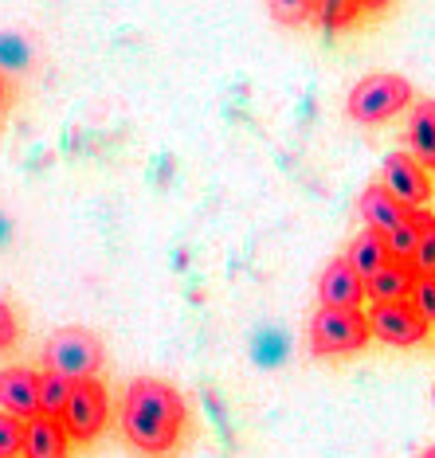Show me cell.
Masks as SVG:
<instances>
[{
  "label": "cell",
  "mask_w": 435,
  "mask_h": 458,
  "mask_svg": "<svg viewBox=\"0 0 435 458\" xmlns=\"http://www.w3.org/2000/svg\"><path fill=\"white\" fill-rule=\"evenodd\" d=\"M122 431H126L130 446L141 454H169L181 443L184 431V400L177 388L165 380L138 377L126 388V403H122Z\"/></svg>",
  "instance_id": "1"
},
{
  "label": "cell",
  "mask_w": 435,
  "mask_h": 458,
  "mask_svg": "<svg viewBox=\"0 0 435 458\" xmlns=\"http://www.w3.org/2000/svg\"><path fill=\"white\" fill-rule=\"evenodd\" d=\"M372 329L365 310H329L322 306L310 318V352L314 357H349L369 345Z\"/></svg>",
  "instance_id": "2"
},
{
  "label": "cell",
  "mask_w": 435,
  "mask_h": 458,
  "mask_svg": "<svg viewBox=\"0 0 435 458\" xmlns=\"http://www.w3.org/2000/svg\"><path fill=\"white\" fill-rule=\"evenodd\" d=\"M44 364L47 372L71 384L95 380V372L102 369V341L90 329H59L44 349Z\"/></svg>",
  "instance_id": "3"
},
{
  "label": "cell",
  "mask_w": 435,
  "mask_h": 458,
  "mask_svg": "<svg viewBox=\"0 0 435 458\" xmlns=\"http://www.w3.org/2000/svg\"><path fill=\"white\" fill-rule=\"evenodd\" d=\"M408 102H412V82L404 75L380 71V75H365L354 90H349L345 110H349L354 122L372 126V122H385V118H392V114H400Z\"/></svg>",
  "instance_id": "4"
},
{
  "label": "cell",
  "mask_w": 435,
  "mask_h": 458,
  "mask_svg": "<svg viewBox=\"0 0 435 458\" xmlns=\"http://www.w3.org/2000/svg\"><path fill=\"white\" fill-rule=\"evenodd\" d=\"M107 415H110V403H107V388L98 380H82L71 388V400H67V411H64V431L67 439H79V443H90L95 435L107 427Z\"/></svg>",
  "instance_id": "5"
},
{
  "label": "cell",
  "mask_w": 435,
  "mask_h": 458,
  "mask_svg": "<svg viewBox=\"0 0 435 458\" xmlns=\"http://www.w3.org/2000/svg\"><path fill=\"white\" fill-rule=\"evenodd\" d=\"M369 329H372V337H380L385 345H397V349L420 345V341L431 333V326L423 321V314L412 306V301H385V306H372Z\"/></svg>",
  "instance_id": "6"
},
{
  "label": "cell",
  "mask_w": 435,
  "mask_h": 458,
  "mask_svg": "<svg viewBox=\"0 0 435 458\" xmlns=\"http://www.w3.org/2000/svg\"><path fill=\"white\" fill-rule=\"evenodd\" d=\"M380 184H385L404 208H423L431 200V176L412 153H392V157H385Z\"/></svg>",
  "instance_id": "7"
},
{
  "label": "cell",
  "mask_w": 435,
  "mask_h": 458,
  "mask_svg": "<svg viewBox=\"0 0 435 458\" xmlns=\"http://www.w3.org/2000/svg\"><path fill=\"white\" fill-rule=\"evenodd\" d=\"M0 408L16 420H36L39 415V377L32 369H0Z\"/></svg>",
  "instance_id": "8"
},
{
  "label": "cell",
  "mask_w": 435,
  "mask_h": 458,
  "mask_svg": "<svg viewBox=\"0 0 435 458\" xmlns=\"http://www.w3.org/2000/svg\"><path fill=\"white\" fill-rule=\"evenodd\" d=\"M318 298L329 310H361L365 301V283L357 278V270L349 267V259H334L322 270V283H318Z\"/></svg>",
  "instance_id": "9"
},
{
  "label": "cell",
  "mask_w": 435,
  "mask_h": 458,
  "mask_svg": "<svg viewBox=\"0 0 435 458\" xmlns=\"http://www.w3.org/2000/svg\"><path fill=\"white\" fill-rule=\"evenodd\" d=\"M357 212H361V220H365L369 232H377V235H388L392 227H400L408 220V208H404L385 184H369L357 200Z\"/></svg>",
  "instance_id": "10"
},
{
  "label": "cell",
  "mask_w": 435,
  "mask_h": 458,
  "mask_svg": "<svg viewBox=\"0 0 435 458\" xmlns=\"http://www.w3.org/2000/svg\"><path fill=\"white\" fill-rule=\"evenodd\" d=\"M416 267L412 263H392L372 275L365 283V298H372V306H385V301H412V290H416Z\"/></svg>",
  "instance_id": "11"
},
{
  "label": "cell",
  "mask_w": 435,
  "mask_h": 458,
  "mask_svg": "<svg viewBox=\"0 0 435 458\" xmlns=\"http://www.w3.org/2000/svg\"><path fill=\"white\" fill-rule=\"evenodd\" d=\"M408 149L423 169H435V98L412 102L408 118Z\"/></svg>",
  "instance_id": "12"
},
{
  "label": "cell",
  "mask_w": 435,
  "mask_h": 458,
  "mask_svg": "<svg viewBox=\"0 0 435 458\" xmlns=\"http://www.w3.org/2000/svg\"><path fill=\"white\" fill-rule=\"evenodd\" d=\"M67 431L59 420H28V431H24V458H67Z\"/></svg>",
  "instance_id": "13"
},
{
  "label": "cell",
  "mask_w": 435,
  "mask_h": 458,
  "mask_svg": "<svg viewBox=\"0 0 435 458\" xmlns=\"http://www.w3.org/2000/svg\"><path fill=\"white\" fill-rule=\"evenodd\" d=\"M349 267L357 270V278L361 283H369L372 275H380L388 263H392V255H388V243H385V235H377V232H361L354 243H349Z\"/></svg>",
  "instance_id": "14"
},
{
  "label": "cell",
  "mask_w": 435,
  "mask_h": 458,
  "mask_svg": "<svg viewBox=\"0 0 435 458\" xmlns=\"http://www.w3.org/2000/svg\"><path fill=\"white\" fill-rule=\"evenodd\" d=\"M428 220H431V212H423V208H408V220H404L400 227H392V232L385 235L388 255L397 259V263H412V255H416V247H420V232H423V224Z\"/></svg>",
  "instance_id": "15"
},
{
  "label": "cell",
  "mask_w": 435,
  "mask_h": 458,
  "mask_svg": "<svg viewBox=\"0 0 435 458\" xmlns=\"http://www.w3.org/2000/svg\"><path fill=\"white\" fill-rule=\"evenodd\" d=\"M36 64V44L24 32H0V75H20Z\"/></svg>",
  "instance_id": "16"
},
{
  "label": "cell",
  "mask_w": 435,
  "mask_h": 458,
  "mask_svg": "<svg viewBox=\"0 0 435 458\" xmlns=\"http://www.w3.org/2000/svg\"><path fill=\"white\" fill-rule=\"evenodd\" d=\"M71 388H75L71 380L55 377V372H44V377H39V415H44V420H64Z\"/></svg>",
  "instance_id": "17"
},
{
  "label": "cell",
  "mask_w": 435,
  "mask_h": 458,
  "mask_svg": "<svg viewBox=\"0 0 435 458\" xmlns=\"http://www.w3.org/2000/svg\"><path fill=\"white\" fill-rule=\"evenodd\" d=\"M361 13H365V4H357V0H326V4H314V20L326 28H349Z\"/></svg>",
  "instance_id": "18"
},
{
  "label": "cell",
  "mask_w": 435,
  "mask_h": 458,
  "mask_svg": "<svg viewBox=\"0 0 435 458\" xmlns=\"http://www.w3.org/2000/svg\"><path fill=\"white\" fill-rule=\"evenodd\" d=\"M24 431H28L24 420L0 411V458H20L24 454Z\"/></svg>",
  "instance_id": "19"
},
{
  "label": "cell",
  "mask_w": 435,
  "mask_h": 458,
  "mask_svg": "<svg viewBox=\"0 0 435 458\" xmlns=\"http://www.w3.org/2000/svg\"><path fill=\"white\" fill-rule=\"evenodd\" d=\"M412 267H416V275H435V216L423 224L420 247H416V255H412Z\"/></svg>",
  "instance_id": "20"
},
{
  "label": "cell",
  "mask_w": 435,
  "mask_h": 458,
  "mask_svg": "<svg viewBox=\"0 0 435 458\" xmlns=\"http://www.w3.org/2000/svg\"><path fill=\"white\" fill-rule=\"evenodd\" d=\"M412 306L423 314V321H435V275H420L416 278V290H412Z\"/></svg>",
  "instance_id": "21"
},
{
  "label": "cell",
  "mask_w": 435,
  "mask_h": 458,
  "mask_svg": "<svg viewBox=\"0 0 435 458\" xmlns=\"http://www.w3.org/2000/svg\"><path fill=\"white\" fill-rule=\"evenodd\" d=\"M271 16L278 24H306V20H314V4H290V0H283V4H271Z\"/></svg>",
  "instance_id": "22"
},
{
  "label": "cell",
  "mask_w": 435,
  "mask_h": 458,
  "mask_svg": "<svg viewBox=\"0 0 435 458\" xmlns=\"http://www.w3.org/2000/svg\"><path fill=\"white\" fill-rule=\"evenodd\" d=\"M13 341H16V318H13V310L0 301V349H13Z\"/></svg>",
  "instance_id": "23"
},
{
  "label": "cell",
  "mask_w": 435,
  "mask_h": 458,
  "mask_svg": "<svg viewBox=\"0 0 435 458\" xmlns=\"http://www.w3.org/2000/svg\"><path fill=\"white\" fill-rule=\"evenodd\" d=\"M8 239H13V224H8V216L0 212V247H4Z\"/></svg>",
  "instance_id": "24"
},
{
  "label": "cell",
  "mask_w": 435,
  "mask_h": 458,
  "mask_svg": "<svg viewBox=\"0 0 435 458\" xmlns=\"http://www.w3.org/2000/svg\"><path fill=\"white\" fill-rule=\"evenodd\" d=\"M0 110H4V79H0Z\"/></svg>",
  "instance_id": "25"
},
{
  "label": "cell",
  "mask_w": 435,
  "mask_h": 458,
  "mask_svg": "<svg viewBox=\"0 0 435 458\" xmlns=\"http://www.w3.org/2000/svg\"><path fill=\"white\" fill-rule=\"evenodd\" d=\"M423 458H435V443L428 446V451H423Z\"/></svg>",
  "instance_id": "26"
},
{
  "label": "cell",
  "mask_w": 435,
  "mask_h": 458,
  "mask_svg": "<svg viewBox=\"0 0 435 458\" xmlns=\"http://www.w3.org/2000/svg\"><path fill=\"white\" fill-rule=\"evenodd\" d=\"M431 400H435V392H431Z\"/></svg>",
  "instance_id": "27"
}]
</instances>
